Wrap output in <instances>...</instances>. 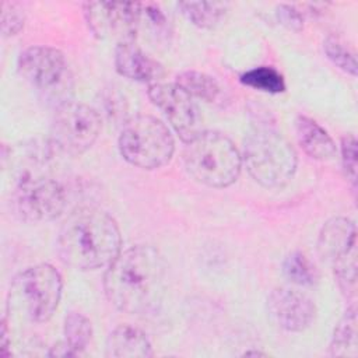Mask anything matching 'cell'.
I'll list each match as a JSON object with an SVG mask.
<instances>
[{
  "instance_id": "6da1fadb",
  "label": "cell",
  "mask_w": 358,
  "mask_h": 358,
  "mask_svg": "<svg viewBox=\"0 0 358 358\" xmlns=\"http://www.w3.org/2000/svg\"><path fill=\"white\" fill-rule=\"evenodd\" d=\"M165 285V260L157 249L147 245H136L120 252L103 277L109 302L130 315L154 312L162 302Z\"/></svg>"
},
{
  "instance_id": "7a4b0ae2",
  "label": "cell",
  "mask_w": 358,
  "mask_h": 358,
  "mask_svg": "<svg viewBox=\"0 0 358 358\" xmlns=\"http://www.w3.org/2000/svg\"><path fill=\"white\" fill-rule=\"evenodd\" d=\"M116 221L99 208H80L63 222L56 249L60 260L77 270L108 267L122 252Z\"/></svg>"
},
{
  "instance_id": "3957f363",
  "label": "cell",
  "mask_w": 358,
  "mask_h": 358,
  "mask_svg": "<svg viewBox=\"0 0 358 358\" xmlns=\"http://www.w3.org/2000/svg\"><path fill=\"white\" fill-rule=\"evenodd\" d=\"M183 159L187 173L210 187L232 185L242 166V157L235 144L217 131H201L186 143Z\"/></svg>"
},
{
  "instance_id": "277c9868",
  "label": "cell",
  "mask_w": 358,
  "mask_h": 358,
  "mask_svg": "<svg viewBox=\"0 0 358 358\" xmlns=\"http://www.w3.org/2000/svg\"><path fill=\"white\" fill-rule=\"evenodd\" d=\"M243 162L249 175L264 187L285 185L295 173L298 158L289 141L270 126H257L246 137Z\"/></svg>"
},
{
  "instance_id": "5b68a950",
  "label": "cell",
  "mask_w": 358,
  "mask_h": 358,
  "mask_svg": "<svg viewBox=\"0 0 358 358\" xmlns=\"http://www.w3.org/2000/svg\"><path fill=\"white\" fill-rule=\"evenodd\" d=\"M60 273L49 263H39L18 273L8 291V310L18 316L43 323L52 317L62 298Z\"/></svg>"
},
{
  "instance_id": "8992f818",
  "label": "cell",
  "mask_w": 358,
  "mask_h": 358,
  "mask_svg": "<svg viewBox=\"0 0 358 358\" xmlns=\"http://www.w3.org/2000/svg\"><path fill=\"white\" fill-rule=\"evenodd\" d=\"M119 151L129 164L137 168L157 169L171 161L175 140L171 130L159 119L137 115L123 123Z\"/></svg>"
},
{
  "instance_id": "52a82bcc",
  "label": "cell",
  "mask_w": 358,
  "mask_h": 358,
  "mask_svg": "<svg viewBox=\"0 0 358 358\" xmlns=\"http://www.w3.org/2000/svg\"><path fill=\"white\" fill-rule=\"evenodd\" d=\"M18 73L45 98L57 101V106L69 102L71 74L63 52L50 46H31L18 57Z\"/></svg>"
},
{
  "instance_id": "ba28073f",
  "label": "cell",
  "mask_w": 358,
  "mask_h": 358,
  "mask_svg": "<svg viewBox=\"0 0 358 358\" xmlns=\"http://www.w3.org/2000/svg\"><path fill=\"white\" fill-rule=\"evenodd\" d=\"M66 203L64 187L48 173L18 178L11 193V208L14 214L27 222L52 221L63 213Z\"/></svg>"
},
{
  "instance_id": "9c48e42d",
  "label": "cell",
  "mask_w": 358,
  "mask_h": 358,
  "mask_svg": "<svg viewBox=\"0 0 358 358\" xmlns=\"http://www.w3.org/2000/svg\"><path fill=\"white\" fill-rule=\"evenodd\" d=\"M101 127L102 120L96 109L85 103L69 101L56 108L50 140L57 150L78 155L94 145Z\"/></svg>"
},
{
  "instance_id": "30bf717a",
  "label": "cell",
  "mask_w": 358,
  "mask_h": 358,
  "mask_svg": "<svg viewBox=\"0 0 358 358\" xmlns=\"http://www.w3.org/2000/svg\"><path fill=\"white\" fill-rule=\"evenodd\" d=\"M84 15L96 38L115 41L116 45L131 43L141 21V3L88 1L84 3Z\"/></svg>"
},
{
  "instance_id": "8fae6325",
  "label": "cell",
  "mask_w": 358,
  "mask_h": 358,
  "mask_svg": "<svg viewBox=\"0 0 358 358\" xmlns=\"http://www.w3.org/2000/svg\"><path fill=\"white\" fill-rule=\"evenodd\" d=\"M151 102L159 108L182 141L189 143L201 129V115L193 96L176 83H155L148 87Z\"/></svg>"
},
{
  "instance_id": "7c38bea8",
  "label": "cell",
  "mask_w": 358,
  "mask_h": 358,
  "mask_svg": "<svg viewBox=\"0 0 358 358\" xmlns=\"http://www.w3.org/2000/svg\"><path fill=\"white\" fill-rule=\"evenodd\" d=\"M267 312L280 329L302 331L315 320L316 306L308 295L292 288L281 287L268 295Z\"/></svg>"
},
{
  "instance_id": "4fadbf2b",
  "label": "cell",
  "mask_w": 358,
  "mask_h": 358,
  "mask_svg": "<svg viewBox=\"0 0 358 358\" xmlns=\"http://www.w3.org/2000/svg\"><path fill=\"white\" fill-rule=\"evenodd\" d=\"M317 252L331 266L357 257V228L354 221L345 217L329 220L319 234Z\"/></svg>"
},
{
  "instance_id": "5bb4252c",
  "label": "cell",
  "mask_w": 358,
  "mask_h": 358,
  "mask_svg": "<svg viewBox=\"0 0 358 358\" xmlns=\"http://www.w3.org/2000/svg\"><path fill=\"white\" fill-rule=\"evenodd\" d=\"M116 71L133 81L155 84L164 77V67L151 56L144 53L136 42L116 45L115 49Z\"/></svg>"
},
{
  "instance_id": "9a60e30c",
  "label": "cell",
  "mask_w": 358,
  "mask_h": 358,
  "mask_svg": "<svg viewBox=\"0 0 358 358\" xmlns=\"http://www.w3.org/2000/svg\"><path fill=\"white\" fill-rule=\"evenodd\" d=\"M106 355L113 358H147L152 355V347L140 329L120 324L106 338Z\"/></svg>"
},
{
  "instance_id": "2e32d148",
  "label": "cell",
  "mask_w": 358,
  "mask_h": 358,
  "mask_svg": "<svg viewBox=\"0 0 358 358\" xmlns=\"http://www.w3.org/2000/svg\"><path fill=\"white\" fill-rule=\"evenodd\" d=\"M296 137L303 151L315 159H330L336 154V144L329 133L313 119L298 116L295 120Z\"/></svg>"
},
{
  "instance_id": "e0dca14e",
  "label": "cell",
  "mask_w": 358,
  "mask_h": 358,
  "mask_svg": "<svg viewBox=\"0 0 358 358\" xmlns=\"http://www.w3.org/2000/svg\"><path fill=\"white\" fill-rule=\"evenodd\" d=\"M358 331H357V312L351 306L345 310L344 316L334 327L333 338L330 343V354L333 357H351L358 355Z\"/></svg>"
},
{
  "instance_id": "ac0fdd59",
  "label": "cell",
  "mask_w": 358,
  "mask_h": 358,
  "mask_svg": "<svg viewBox=\"0 0 358 358\" xmlns=\"http://www.w3.org/2000/svg\"><path fill=\"white\" fill-rule=\"evenodd\" d=\"M178 8L193 25L208 29L224 18L228 4L221 1H180Z\"/></svg>"
},
{
  "instance_id": "d6986e66",
  "label": "cell",
  "mask_w": 358,
  "mask_h": 358,
  "mask_svg": "<svg viewBox=\"0 0 358 358\" xmlns=\"http://www.w3.org/2000/svg\"><path fill=\"white\" fill-rule=\"evenodd\" d=\"M176 84L182 87L190 96L206 102H215L221 95V87L208 74L189 70L176 77Z\"/></svg>"
},
{
  "instance_id": "ffe728a7",
  "label": "cell",
  "mask_w": 358,
  "mask_h": 358,
  "mask_svg": "<svg viewBox=\"0 0 358 358\" xmlns=\"http://www.w3.org/2000/svg\"><path fill=\"white\" fill-rule=\"evenodd\" d=\"M64 336L67 345L81 354L90 344L92 337V326L88 317L80 312H70L64 319Z\"/></svg>"
},
{
  "instance_id": "44dd1931",
  "label": "cell",
  "mask_w": 358,
  "mask_h": 358,
  "mask_svg": "<svg viewBox=\"0 0 358 358\" xmlns=\"http://www.w3.org/2000/svg\"><path fill=\"white\" fill-rule=\"evenodd\" d=\"M282 271L291 282L301 287H312L317 281L315 264L301 252H292L285 257Z\"/></svg>"
},
{
  "instance_id": "7402d4cb",
  "label": "cell",
  "mask_w": 358,
  "mask_h": 358,
  "mask_svg": "<svg viewBox=\"0 0 358 358\" xmlns=\"http://www.w3.org/2000/svg\"><path fill=\"white\" fill-rule=\"evenodd\" d=\"M241 83L270 94H278L285 90V81L282 76L275 69L267 66H260L245 71L241 76Z\"/></svg>"
},
{
  "instance_id": "603a6c76",
  "label": "cell",
  "mask_w": 358,
  "mask_h": 358,
  "mask_svg": "<svg viewBox=\"0 0 358 358\" xmlns=\"http://www.w3.org/2000/svg\"><path fill=\"white\" fill-rule=\"evenodd\" d=\"M324 52L327 57L343 71L351 74L352 77L357 76V60L355 55L337 38V36H327L323 42Z\"/></svg>"
},
{
  "instance_id": "cb8c5ba5",
  "label": "cell",
  "mask_w": 358,
  "mask_h": 358,
  "mask_svg": "<svg viewBox=\"0 0 358 358\" xmlns=\"http://www.w3.org/2000/svg\"><path fill=\"white\" fill-rule=\"evenodd\" d=\"M341 161L347 179L355 187L357 185V168H358V150L357 138L352 134H347L341 140Z\"/></svg>"
},
{
  "instance_id": "d4e9b609",
  "label": "cell",
  "mask_w": 358,
  "mask_h": 358,
  "mask_svg": "<svg viewBox=\"0 0 358 358\" xmlns=\"http://www.w3.org/2000/svg\"><path fill=\"white\" fill-rule=\"evenodd\" d=\"M24 13L22 10L11 3L3 4L1 13V32L4 36H13L18 34L24 27Z\"/></svg>"
},
{
  "instance_id": "484cf974",
  "label": "cell",
  "mask_w": 358,
  "mask_h": 358,
  "mask_svg": "<svg viewBox=\"0 0 358 358\" xmlns=\"http://www.w3.org/2000/svg\"><path fill=\"white\" fill-rule=\"evenodd\" d=\"M277 20L281 25L291 31H301L303 28L302 13L291 4H280L275 8Z\"/></svg>"
},
{
  "instance_id": "4316f807",
  "label": "cell",
  "mask_w": 358,
  "mask_h": 358,
  "mask_svg": "<svg viewBox=\"0 0 358 358\" xmlns=\"http://www.w3.org/2000/svg\"><path fill=\"white\" fill-rule=\"evenodd\" d=\"M141 17H145L148 24L157 32L168 29V18H166L165 13L155 4L141 3Z\"/></svg>"
},
{
  "instance_id": "83f0119b",
  "label": "cell",
  "mask_w": 358,
  "mask_h": 358,
  "mask_svg": "<svg viewBox=\"0 0 358 358\" xmlns=\"http://www.w3.org/2000/svg\"><path fill=\"white\" fill-rule=\"evenodd\" d=\"M243 355H255V357H257V355H264L263 352H260V351H246Z\"/></svg>"
}]
</instances>
